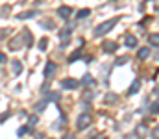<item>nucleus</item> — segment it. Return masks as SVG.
<instances>
[{
    "instance_id": "nucleus-28",
    "label": "nucleus",
    "mask_w": 159,
    "mask_h": 139,
    "mask_svg": "<svg viewBox=\"0 0 159 139\" xmlns=\"http://www.w3.org/2000/svg\"><path fill=\"white\" fill-rule=\"evenodd\" d=\"M152 137L159 139V130H157V128H154V130H152Z\"/></svg>"
},
{
    "instance_id": "nucleus-24",
    "label": "nucleus",
    "mask_w": 159,
    "mask_h": 139,
    "mask_svg": "<svg viewBox=\"0 0 159 139\" xmlns=\"http://www.w3.org/2000/svg\"><path fill=\"white\" fill-rule=\"evenodd\" d=\"M46 46H48V39L43 37V39L39 41V50H46Z\"/></svg>"
},
{
    "instance_id": "nucleus-18",
    "label": "nucleus",
    "mask_w": 159,
    "mask_h": 139,
    "mask_svg": "<svg viewBox=\"0 0 159 139\" xmlns=\"http://www.w3.org/2000/svg\"><path fill=\"white\" fill-rule=\"evenodd\" d=\"M81 58V54H80V50H76V52H72V56H69V63H74L76 59H80Z\"/></svg>"
},
{
    "instance_id": "nucleus-25",
    "label": "nucleus",
    "mask_w": 159,
    "mask_h": 139,
    "mask_svg": "<svg viewBox=\"0 0 159 139\" xmlns=\"http://www.w3.org/2000/svg\"><path fill=\"white\" fill-rule=\"evenodd\" d=\"M128 59H129L128 56H122V58H119V59L115 61V65H124V63H128Z\"/></svg>"
},
{
    "instance_id": "nucleus-23",
    "label": "nucleus",
    "mask_w": 159,
    "mask_h": 139,
    "mask_svg": "<svg viewBox=\"0 0 159 139\" xmlns=\"http://www.w3.org/2000/svg\"><path fill=\"white\" fill-rule=\"evenodd\" d=\"M157 100H154V104H152V106H150V113H152V115H157Z\"/></svg>"
},
{
    "instance_id": "nucleus-22",
    "label": "nucleus",
    "mask_w": 159,
    "mask_h": 139,
    "mask_svg": "<svg viewBox=\"0 0 159 139\" xmlns=\"http://www.w3.org/2000/svg\"><path fill=\"white\" fill-rule=\"evenodd\" d=\"M59 35H61V39H67V37L70 35V28H65V30H61V32H59Z\"/></svg>"
},
{
    "instance_id": "nucleus-7",
    "label": "nucleus",
    "mask_w": 159,
    "mask_h": 139,
    "mask_svg": "<svg viewBox=\"0 0 159 139\" xmlns=\"http://www.w3.org/2000/svg\"><path fill=\"white\" fill-rule=\"evenodd\" d=\"M80 84H81V86H87V87H94L96 82H94V78H93L91 74H85V76L80 80Z\"/></svg>"
},
{
    "instance_id": "nucleus-3",
    "label": "nucleus",
    "mask_w": 159,
    "mask_h": 139,
    "mask_svg": "<svg viewBox=\"0 0 159 139\" xmlns=\"http://www.w3.org/2000/svg\"><path fill=\"white\" fill-rule=\"evenodd\" d=\"M80 82L78 80H74V78H65V80H61V87L63 89H78Z\"/></svg>"
},
{
    "instance_id": "nucleus-19",
    "label": "nucleus",
    "mask_w": 159,
    "mask_h": 139,
    "mask_svg": "<svg viewBox=\"0 0 159 139\" xmlns=\"http://www.w3.org/2000/svg\"><path fill=\"white\" fill-rule=\"evenodd\" d=\"M106 102H109V104H115V102H117V95H115V93H109V95H106Z\"/></svg>"
},
{
    "instance_id": "nucleus-12",
    "label": "nucleus",
    "mask_w": 159,
    "mask_h": 139,
    "mask_svg": "<svg viewBox=\"0 0 159 139\" xmlns=\"http://www.w3.org/2000/svg\"><path fill=\"white\" fill-rule=\"evenodd\" d=\"M13 74H20L22 72V63L20 61H17V59H13Z\"/></svg>"
},
{
    "instance_id": "nucleus-30",
    "label": "nucleus",
    "mask_w": 159,
    "mask_h": 139,
    "mask_svg": "<svg viewBox=\"0 0 159 139\" xmlns=\"http://www.w3.org/2000/svg\"><path fill=\"white\" fill-rule=\"evenodd\" d=\"M91 139H107V136H106V134H98L96 137H91Z\"/></svg>"
},
{
    "instance_id": "nucleus-8",
    "label": "nucleus",
    "mask_w": 159,
    "mask_h": 139,
    "mask_svg": "<svg viewBox=\"0 0 159 139\" xmlns=\"http://www.w3.org/2000/svg\"><path fill=\"white\" fill-rule=\"evenodd\" d=\"M102 48H104L106 52H115V50L119 48V45H117L115 41H104V43H102Z\"/></svg>"
},
{
    "instance_id": "nucleus-4",
    "label": "nucleus",
    "mask_w": 159,
    "mask_h": 139,
    "mask_svg": "<svg viewBox=\"0 0 159 139\" xmlns=\"http://www.w3.org/2000/svg\"><path fill=\"white\" fill-rule=\"evenodd\" d=\"M22 45H24V41H22V37L20 35H17V37H13L11 41H9V50H19V48H22Z\"/></svg>"
},
{
    "instance_id": "nucleus-5",
    "label": "nucleus",
    "mask_w": 159,
    "mask_h": 139,
    "mask_svg": "<svg viewBox=\"0 0 159 139\" xmlns=\"http://www.w3.org/2000/svg\"><path fill=\"white\" fill-rule=\"evenodd\" d=\"M56 69H57V67H56V63H54V61H48V63H46V67H44V76H46V78L54 76Z\"/></svg>"
},
{
    "instance_id": "nucleus-31",
    "label": "nucleus",
    "mask_w": 159,
    "mask_h": 139,
    "mask_svg": "<svg viewBox=\"0 0 159 139\" xmlns=\"http://www.w3.org/2000/svg\"><path fill=\"white\" fill-rule=\"evenodd\" d=\"M0 63H6V56H4L2 52H0Z\"/></svg>"
},
{
    "instance_id": "nucleus-10",
    "label": "nucleus",
    "mask_w": 159,
    "mask_h": 139,
    "mask_svg": "<svg viewBox=\"0 0 159 139\" xmlns=\"http://www.w3.org/2000/svg\"><path fill=\"white\" fill-rule=\"evenodd\" d=\"M141 89V80H135L131 86H129V89H128V95H135V93Z\"/></svg>"
},
{
    "instance_id": "nucleus-13",
    "label": "nucleus",
    "mask_w": 159,
    "mask_h": 139,
    "mask_svg": "<svg viewBox=\"0 0 159 139\" xmlns=\"http://www.w3.org/2000/svg\"><path fill=\"white\" fill-rule=\"evenodd\" d=\"M44 98H46V102H57L59 100V93H48Z\"/></svg>"
},
{
    "instance_id": "nucleus-16",
    "label": "nucleus",
    "mask_w": 159,
    "mask_h": 139,
    "mask_svg": "<svg viewBox=\"0 0 159 139\" xmlns=\"http://www.w3.org/2000/svg\"><path fill=\"white\" fill-rule=\"evenodd\" d=\"M41 26H43L44 30H54V21H43Z\"/></svg>"
},
{
    "instance_id": "nucleus-11",
    "label": "nucleus",
    "mask_w": 159,
    "mask_h": 139,
    "mask_svg": "<svg viewBox=\"0 0 159 139\" xmlns=\"http://www.w3.org/2000/svg\"><path fill=\"white\" fill-rule=\"evenodd\" d=\"M148 56H150V48H146V46L144 48H139V52H137V58L139 59H146Z\"/></svg>"
},
{
    "instance_id": "nucleus-33",
    "label": "nucleus",
    "mask_w": 159,
    "mask_h": 139,
    "mask_svg": "<svg viewBox=\"0 0 159 139\" xmlns=\"http://www.w3.org/2000/svg\"><path fill=\"white\" fill-rule=\"evenodd\" d=\"M63 139H74V136H72V134H69V136H65Z\"/></svg>"
},
{
    "instance_id": "nucleus-15",
    "label": "nucleus",
    "mask_w": 159,
    "mask_h": 139,
    "mask_svg": "<svg viewBox=\"0 0 159 139\" xmlns=\"http://www.w3.org/2000/svg\"><path fill=\"white\" fill-rule=\"evenodd\" d=\"M148 41H150V45L152 46H157L159 45V35L157 34H152V35L148 37Z\"/></svg>"
},
{
    "instance_id": "nucleus-27",
    "label": "nucleus",
    "mask_w": 159,
    "mask_h": 139,
    "mask_svg": "<svg viewBox=\"0 0 159 139\" xmlns=\"http://www.w3.org/2000/svg\"><path fill=\"white\" fill-rule=\"evenodd\" d=\"M91 96H93V91H85L83 93V100H91Z\"/></svg>"
},
{
    "instance_id": "nucleus-26",
    "label": "nucleus",
    "mask_w": 159,
    "mask_h": 139,
    "mask_svg": "<svg viewBox=\"0 0 159 139\" xmlns=\"http://www.w3.org/2000/svg\"><path fill=\"white\" fill-rule=\"evenodd\" d=\"M37 123H39V117H37V115H30V124L34 126V124H37Z\"/></svg>"
},
{
    "instance_id": "nucleus-2",
    "label": "nucleus",
    "mask_w": 159,
    "mask_h": 139,
    "mask_svg": "<svg viewBox=\"0 0 159 139\" xmlns=\"http://www.w3.org/2000/svg\"><path fill=\"white\" fill-rule=\"evenodd\" d=\"M93 124V115L91 113H80L78 115V121H76V126L78 130H85Z\"/></svg>"
},
{
    "instance_id": "nucleus-1",
    "label": "nucleus",
    "mask_w": 159,
    "mask_h": 139,
    "mask_svg": "<svg viewBox=\"0 0 159 139\" xmlns=\"http://www.w3.org/2000/svg\"><path fill=\"white\" fill-rule=\"evenodd\" d=\"M117 22H119V17H115V19H109V21H106V22L98 24V26L94 28V37H100V35L107 34L109 30H113V26H115Z\"/></svg>"
},
{
    "instance_id": "nucleus-21",
    "label": "nucleus",
    "mask_w": 159,
    "mask_h": 139,
    "mask_svg": "<svg viewBox=\"0 0 159 139\" xmlns=\"http://www.w3.org/2000/svg\"><path fill=\"white\" fill-rule=\"evenodd\" d=\"M89 9H81V11H78V15H76V19H85V17H89Z\"/></svg>"
},
{
    "instance_id": "nucleus-9",
    "label": "nucleus",
    "mask_w": 159,
    "mask_h": 139,
    "mask_svg": "<svg viewBox=\"0 0 159 139\" xmlns=\"http://www.w3.org/2000/svg\"><path fill=\"white\" fill-rule=\"evenodd\" d=\"M57 13H59V17H63V19H69V17H70V13H72V9H70L69 6H61V7L57 9Z\"/></svg>"
},
{
    "instance_id": "nucleus-17",
    "label": "nucleus",
    "mask_w": 159,
    "mask_h": 139,
    "mask_svg": "<svg viewBox=\"0 0 159 139\" xmlns=\"http://www.w3.org/2000/svg\"><path fill=\"white\" fill-rule=\"evenodd\" d=\"M28 132H30V126H20V128L17 130V136H19V137H22V136H26Z\"/></svg>"
},
{
    "instance_id": "nucleus-32",
    "label": "nucleus",
    "mask_w": 159,
    "mask_h": 139,
    "mask_svg": "<svg viewBox=\"0 0 159 139\" xmlns=\"http://www.w3.org/2000/svg\"><path fill=\"white\" fill-rule=\"evenodd\" d=\"M6 34H7V30H0V37H4Z\"/></svg>"
},
{
    "instance_id": "nucleus-14",
    "label": "nucleus",
    "mask_w": 159,
    "mask_h": 139,
    "mask_svg": "<svg viewBox=\"0 0 159 139\" xmlns=\"http://www.w3.org/2000/svg\"><path fill=\"white\" fill-rule=\"evenodd\" d=\"M124 43H126V46H129V48H133V46H137V39H135L133 35H128Z\"/></svg>"
},
{
    "instance_id": "nucleus-6",
    "label": "nucleus",
    "mask_w": 159,
    "mask_h": 139,
    "mask_svg": "<svg viewBox=\"0 0 159 139\" xmlns=\"http://www.w3.org/2000/svg\"><path fill=\"white\" fill-rule=\"evenodd\" d=\"M35 15H37V11H35V9H28V11L19 13V15H17V19H19V21H24V19H32V17H35Z\"/></svg>"
},
{
    "instance_id": "nucleus-20",
    "label": "nucleus",
    "mask_w": 159,
    "mask_h": 139,
    "mask_svg": "<svg viewBox=\"0 0 159 139\" xmlns=\"http://www.w3.org/2000/svg\"><path fill=\"white\" fill-rule=\"evenodd\" d=\"M46 104H48V102H46V98H43V100H41L39 104H35V111H43Z\"/></svg>"
},
{
    "instance_id": "nucleus-29",
    "label": "nucleus",
    "mask_w": 159,
    "mask_h": 139,
    "mask_svg": "<svg viewBox=\"0 0 159 139\" xmlns=\"http://www.w3.org/2000/svg\"><path fill=\"white\" fill-rule=\"evenodd\" d=\"M6 119H9V113H4V115H0V123H4Z\"/></svg>"
}]
</instances>
